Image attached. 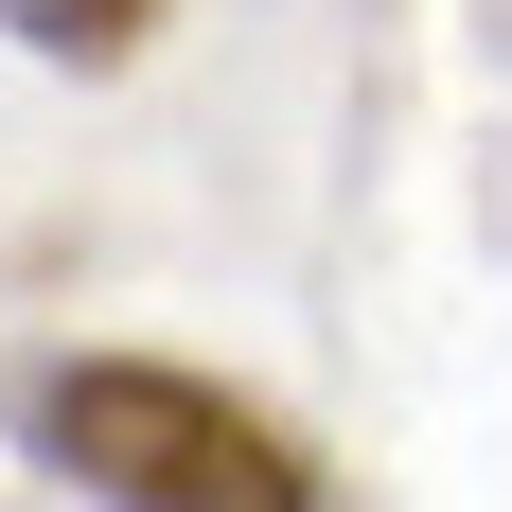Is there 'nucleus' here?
Here are the masks:
<instances>
[{"label": "nucleus", "instance_id": "obj_1", "mask_svg": "<svg viewBox=\"0 0 512 512\" xmlns=\"http://www.w3.org/2000/svg\"><path fill=\"white\" fill-rule=\"evenodd\" d=\"M36 460L106 512H318L301 442L212 389V371H159V354H71L36 371Z\"/></svg>", "mask_w": 512, "mask_h": 512}, {"label": "nucleus", "instance_id": "obj_2", "mask_svg": "<svg viewBox=\"0 0 512 512\" xmlns=\"http://www.w3.org/2000/svg\"><path fill=\"white\" fill-rule=\"evenodd\" d=\"M0 36L53 53V71H124V53L159 36V0H0Z\"/></svg>", "mask_w": 512, "mask_h": 512}]
</instances>
